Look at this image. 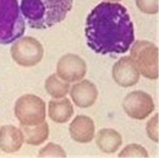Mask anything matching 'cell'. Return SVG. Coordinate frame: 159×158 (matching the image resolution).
<instances>
[{"label":"cell","instance_id":"6da1fadb","mask_svg":"<svg viewBox=\"0 0 159 158\" xmlns=\"http://www.w3.org/2000/svg\"><path fill=\"white\" fill-rule=\"evenodd\" d=\"M85 30L88 46L103 55L126 53L134 40L133 23L120 3L97 5L87 17Z\"/></svg>","mask_w":159,"mask_h":158},{"label":"cell","instance_id":"7a4b0ae2","mask_svg":"<svg viewBox=\"0 0 159 158\" xmlns=\"http://www.w3.org/2000/svg\"><path fill=\"white\" fill-rule=\"evenodd\" d=\"M73 0H22L21 10L30 23L47 16L51 25L63 20L71 10Z\"/></svg>","mask_w":159,"mask_h":158},{"label":"cell","instance_id":"3957f363","mask_svg":"<svg viewBox=\"0 0 159 158\" xmlns=\"http://www.w3.org/2000/svg\"><path fill=\"white\" fill-rule=\"evenodd\" d=\"M130 57L145 77L152 80L158 78V48L154 44L138 40L131 48Z\"/></svg>","mask_w":159,"mask_h":158},{"label":"cell","instance_id":"277c9868","mask_svg":"<svg viewBox=\"0 0 159 158\" xmlns=\"http://www.w3.org/2000/svg\"><path fill=\"white\" fill-rule=\"evenodd\" d=\"M15 112L22 125L36 126L43 124L46 119V103L34 95H24L16 102Z\"/></svg>","mask_w":159,"mask_h":158},{"label":"cell","instance_id":"5b68a950","mask_svg":"<svg viewBox=\"0 0 159 158\" xmlns=\"http://www.w3.org/2000/svg\"><path fill=\"white\" fill-rule=\"evenodd\" d=\"M22 24L17 0H0V44L14 40Z\"/></svg>","mask_w":159,"mask_h":158},{"label":"cell","instance_id":"8992f818","mask_svg":"<svg viewBox=\"0 0 159 158\" xmlns=\"http://www.w3.org/2000/svg\"><path fill=\"white\" fill-rule=\"evenodd\" d=\"M123 107L129 117L142 120L154 111L155 105L150 95L139 90L128 94L123 102Z\"/></svg>","mask_w":159,"mask_h":158},{"label":"cell","instance_id":"52a82bcc","mask_svg":"<svg viewBox=\"0 0 159 158\" xmlns=\"http://www.w3.org/2000/svg\"><path fill=\"white\" fill-rule=\"evenodd\" d=\"M112 77L117 84L128 88L133 86L139 82L140 72L130 57L120 58L112 68Z\"/></svg>","mask_w":159,"mask_h":158},{"label":"cell","instance_id":"ba28073f","mask_svg":"<svg viewBox=\"0 0 159 158\" xmlns=\"http://www.w3.org/2000/svg\"><path fill=\"white\" fill-rule=\"evenodd\" d=\"M58 74L66 82H74L84 77L87 72L85 62L77 56H66L59 63Z\"/></svg>","mask_w":159,"mask_h":158},{"label":"cell","instance_id":"9c48e42d","mask_svg":"<svg viewBox=\"0 0 159 158\" xmlns=\"http://www.w3.org/2000/svg\"><path fill=\"white\" fill-rule=\"evenodd\" d=\"M98 95L96 86L86 79L74 84L70 92V96L73 102L81 108L92 106L97 100Z\"/></svg>","mask_w":159,"mask_h":158},{"label":"cell","instance_id":"30bf717a","mask_svg":"<svg viewBox=\"0 0 159 158\" xmlns=\"http://www.w3.org/2000/svg\"><path fill=\"white\" fill-rule=\"evenodd\" d=\"M69 130L70 136L74 141L87 143L90 142L94 137V123L90 117L79 115L70 124Z\"/></svg>","mask_w":159,"mask_h":158},{"label":"cell","instance_id":"8fae6325","mask_svg":"<svg viewBox=\"0 0 159 158\" xmlns=\"http://www.w3.org/2000/svg\"><path fill=\"white\" fill-rule=\"evenodd\" d=\"M24 140L23 132L13 125H4L0 129V148L6 153L19 150Z\"/></svg>","mask_w":159,"mask_h":158},{"label":"cell","instance_id":"7c38bea8","mask_svg":"<svg viewBox=\"0 0 159 158\" xmlns=\"http://www.w3.org/2000/svg\"><path fill=\"white\" fill-rule=\"evenodd\" d=\"M96 143L98 148L104 153H114L122 144L121 135L112 129H103L96 136Z\"/></svg>","mask_w":159,"mask_h":158},{"label":"cell","instance_id":"4fadbf2b","mask_svg":"<svg viewBox=\"0 0 159 158\" xmlns=\"http://www.w3.org/2000/svg\"><path fill=\"white\" fill-rule=\"evenodd\" d=\"M48 115L54 122L63 124L68 121L74 113V107L68 98L52 100L48 103Z\"/></svg>","mask_w":159,"mask_h":158},{"label":"cell","instance_id":"5bb4252c","mask_svg":"<svg viewBox=\"0 0 159 158\" xmlns=\"http://www.w3.org/2000/svg\"><path fill=\"white\" fill-rule=\"evenodd\" d=\"M24 139L29 145L38 146L47 140L49 136V126L46 122L34 126H23Z\"/></svg>","mask_w":159,"mask_h":158},{"label":"cell","instance_id":"9a60e30c","mask_svg":"<svg viewBox=\"0 0 159 158\" xmlns=\"http://www.w3.org/2000/svg\"><path fill=\"white\" fill-rule=\"evenodd\" d=\"M70 84L67 82H61L55 75H52L48 79L46 83V91L54 98H62L68 93Z\"/></svg>","mask_w":159,"mask_h":158},{"label":"cell","instance_id":"2e32d148","mask_svg":"<svg viewBox=\"0 0 159 158\" xmlns=\"http://www.w3.org/2000/svg\"><path fill=\"white\" fill-rule=\"evenodd\" d=\"M118 157L148 158V152L143 146L139 144L132 143L127 145L118 155Z\"/></svg>","mask_w":159,"mask_h":158},{"label":"cell","instance_id":"e0dca14e","mask_svg":"<svg viewBox=\"0 0 159 158\" xmlns=\"http://www.w3.org/2000/svg\"><path fill=\"white\" fill-rule=\"evenodd\" d=\"M66 154L64 150L59 145L49 143L45 147L39 151V157L54 156L66 157Z\"/></svg>","mask_w":159,"mask_h":158},{"label":"cell","instance_id":"ac0fdd59","mask_svg":"<svg viewBox=\"0 0 159 158\" xmlns=\"http://www.w3.org/2000/svg\"><path fill=\"white\" fill-rule=\"evenodd\" d=\"M158 113H157L147 122L146 131L148 138L155 142H158Z\"/></svg>","mask_w":159,"mask_h":158},{"label":"cell","instance_id":"d6986e66","mask_svg":"<svg viewBox=\"0 0 159 158\" xmlns=\"http://www.w3.org/2000/svg\"><path fill=\"white\" fill-rule=\"evenodd\" d=\"M137 6L140 11L148 14L158 12V0H136Z\"/></svg>","mask_w":159,"mask_h":158},{"label":"cell","instance_id":"ffe728a7","mask_svg":"<svg viewBox=\"0 0 159 158\" xmlns=\"http://www.w3.org/2000/svg\"><path fill=\"white\" fill-rule=\"evenodd\" d=\"M105 1H111V2H118V1H121V0H105Z\"/></svg>","mask_w":159,"mask_h":158}]
</instances>
